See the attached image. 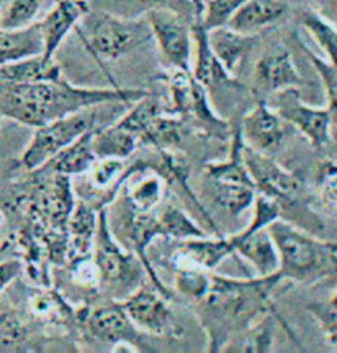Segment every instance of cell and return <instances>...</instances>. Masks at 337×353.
I'll return each instance as SVG.
<instances>
[{
	"label": "cell",
	"instance_id": "1",
	"mask_svg": "<svg viewBox=\"0 0 337 353\" xmlns=\"http://www.w3.org/2000/svg\"><path fill=\"white\" fill-rule=\"evenodd\" d=\"M142 88H83L66 81L14 83L0 79V114L30 128L104 104H131L144 96Z\"/></svg>",
	"mask_w": 337,
	"mask_h": 353
},
{
	"label": "cell",
	"instance_id": "2",
	"mask_svg": "<svg viewBox=\"0 0 337 353\" xmlns=\"http://www.w3.org/2000/svg\"><path fill=\"white\" fill-rule=\"evenodd\" d=\"M280 272L250 279L212 274V284L193 312L207 335L209 352L217 353L237 335L250 330L273 310V292L281 283Z\"/></svg>",
	"mask_w": 337,
	"mask_h": 353
},
{
	"label": "cell",
	"instance_id": "3",
	"mask_svg": "<svg viewBox=\"0 0 337 353\" xmlns=\"http://www.w3.org/2000/svg\"><path fill=\"white\" fill-rule=\"evenodd\" d=\"M280 254V276L294 284H316L337 277V245L278 218L268 226Z\"/></svg>",
	"mask_w": 337,
	"mask_h": 353
},
{
	"label": "cell",
	"instance_id": "4",
	"mask_svg": "<svg viewBox=\"0 0 337 353\" xmlns=\"http://www.w3.org/2000/svg\"><path fill=\"white\" fill-rule=\"evenodd\" d=\"M84 50L103 66L136 52L153 39L146 17H124L103 10H88L75 28Z\"/></svg>",
	"mask_w": 337,
	"mask_h": 353
},
{
	"label": "cell",
	"instance_id": "5",
	"mask_svg": "<svg viewBox=\"0 0 337 353\" xmlns=\"http://www.w3.org/2000/svg\"><path fill=\"white\" fill-rule=\"evenodd\" d=\"M93 259L99 271V289L116 301H123L136 291L142 285V276L147 274L141 259L133 251L126 250L113 234L106 210H99Z\"/></svg>",
	"mask_w": 337,
	"mask_h": 353
},
{
	"label": "cell",
	"instance_id": "6",
	"mask_svg": "<svg viewBox=\"0 0 337 353\" xmlns=\"http://www.w3.org/2000/svg\"><path fill=\"white\" fill-rule=\"evenodd\" d=\"M77 325L90 339L113 347V352H153L144 334L131 322L121 301L111 297L78 309Z\"/></svg>",
	"mask_w": 337,
	"mask_h": 353
},
{
	"label": "cell",
	"instance_id": "7",
	"mask_svg": "<svg viewBox=\"0 0 337 353\" xmlns=\"http://www.w3.org/2000/svg\"><path fill=\"white\" fill-rule=\"evenodd\" d=\"M96 128L95 108L35 128V132L20 155V165L27 172H35L46 165L66 145L84 132Z\"/></svg>",
	"mask_w": 337,
	"mask_h": 353
},
{
	"label": "cell",
	"instance_id": "8",
	"mask_svg": "<svg viewBox=\"0 0 337 353\" xmlns=\"http://www.w3.org/2000/svg\"><path fill=\"white\" fill-rule=\"evenodd\" d=\"M243 159L256 192L275 200L281 212L294 207L307 210L306 185L296 174L281 167L271 155L256 152L248 145H243Z\"/></svg>",
	"mask_w": 337,
	"mask_h": 353
},
{
	"label": "cell",
	"instance_id": "9",
	"mask_svg": "<svg viewBox=\"0 0 337 353\" xmlns=\"http://www.w3.org/2000/svg\"><path fill=\"white\" fill-rule=\"evenodd\" d=\"M144 17L168 68L192 71L193 17L171 7L153 8Z\"/></svg>",
	"mask_w": 337,
	"mask_h": 353
},
{
	"label": "cell",
	"instance_id": "10",
	"mask_svg": "<svg viewBox=\"0 0 337 353\" xmlns=\"http://www.w3.org/2000/svg\"><path fill=\"white\" fill-rule=\"evenodd\" d=\"M271 106L286 124L294 125L314 149H324L331 142L332 114L327 108L306 104L298 88H288L271 96Z\"/></svg>",
	"mask_w": 337,
	"mask_h": 353
},
{
	"label": "cell",
	"instance_id": "11",
	"mask_svg": "<svg viewBox=\"0 0 337 353\" xmlns=\"http://www.w3.org/2000/svg\"><path fill=\"white\" fill-rule=\"evenodd\" d=\"M168 297L157 289L139 285L128 297L121 301L131 322L144 335L168 337L177 334V323L168 305Z\"/></svg>",
	"mask_w": 337,
	"mask_h": 353
},
{
	"label": "cell",
	"instance_id": "12",
	"mask_svg": "<svg viewBox=\"0 0 337 353\" xmlns=\"http://www.w3.org/2000/svg\"><path fill=\"white\" fill-rule=\"evenodd\" d=\"M305 85L306 81L294 65L291 52L283 46L264 53L253 70L251 92L261 101L288 88L299 90Z\"/></svg>",
	"mask_w": 337,
	"mask_h": 353
},
{
	"label": "cell",
	"instance_id": "13",
	"mask_svg": "<svg viewBox=\"0 0 337 353\" xmlns=\"http://www.w3.org/2000/svg\"><path fill=\"white\" fill-rule=\"evenodd\" d=\"M238 125L245 145L264 155H273L280 150L288 136V128L281 116L261 99L256 101Z\"/></svg>",
	"mask_w": 337,
	"mask_h": 353
},
{
	"label": "cell",
	"instance_id": "14",
	"mask_svg": "<svg viewBox=\"0 0 337 353\" xmlns=\"http://www.w3.org/2000/svg\"><path fill=\"white\" fill-rule=\"evenodd\" d=\"M200 3L193 2V43H195V63L192 66V74L209 92L227 91V90H243L233 74L230 73L222 61L215 57L209 43V32L200 22Z\"/></svg>",
	"mask_w": 337,
	"mask_h": 353
},
{
	"label": "cell",
	"instance_id": "15",
	"mask_svg": "<svg viewBox=\"0 0 337 353\" xmlns=\"http://www.w3.org/2000/svg\"><path fill=\"white\" fill-rule=\"evenodd\" d=\"M90 10L86 0H57L50 12L39 22V28L44 40V57L55 58V53L66 40L81 19Z\"/></svg>",
	"mask_w": 337,
	"mask_h": 353
},
{
	"label": "cell",
	"instance_id": "16",
	"mask_svg": "<svg viewBox=\"0 0 337 353\" xmlns=\"http://www.w3.org/2000/svg\"><path fill=\"white\" fill-rule=\"evenodd\" d=\"M98 221L99 210L86 200H77L66 225V263L70 268L93 256Z\"/></svg>",
	"mask_w": 337,
	"mask_h": 353
},
{
	"label": "cell",
	"instance_id": "17",
	"mask_svg": "<svg viewBox=\"0 0 337 353\" xmlns=\"http://www.w3.org/2000/svg\"><path fill=\"white\" fill-rule=\"evenodd\" d=\"M235 254L243 258L255 269L256 276H273L280 271V254L268 228H261L251 233L231 234Z\"/></svg>",
	"mask_w": 337,
	"mask_h": 353
},
{
	"label": "cell",
	"instance_id": "18",
	"mask_svg": "<svg viewBox=\"0 0 337 353\" xmlns=\"http://www.w3.org/2000/svg\"><path fill=\"white\" fill-rule=\"evenodd\" d=\"M289 12L288 0H248L227 23L233 30L258 35L286 19Z\"/></svg>",
	"mask_w": 337,
	"mask_h": 353
},
{
	"label": "cell",
	"instance_id": "19",
	"mask_svg": "<svg viewBox=\"0 0 337 353\" xmlns=\"http://www.w3.org/2000/svg\"><path fill=\"white\" fill-rule=\"evenodd\" d=\"M174 254L185 259V261L195 264V266L213 272L227 258L235 254V248L230 236L209 238L207 234V236L177 241Z\"/></svg>",
	"mask_w": 337,
	"mask_h": 353
},
{
	"label": "cell",
	"instance_id": "20",
	"mask_svg": "<svg viewBox=\"0 0 337 353\" xmlns=\"http://www.w3.org/2000/svg\"><path fill=\"white\" fill-rule=\"evenodd\" d=\"M258 41L260 35L237 32L229 25L209 30L210 48L231 74L238 68L240 63L251 53V50L258 45Z\"/></svg>",
	"mask_w": 337,
	"mask_h": 353
},
{
	"label": "cell",
	"instance_id": "21",
	"mask_svg": "<svg viewBox=\"0 0 337 353\" xmlns=\"http://www.w3.org/2000/svg\"><path fill=\"white\" fill-rule=\"evenodd\" d=\"M95 129L84 132L77 141L66 145L61 152L55 155L52 161L41 167V169L46 172H53V174L66 175L70 179L75 175L88 174L93 163L98 161L95 149H93V132H95Z\"/></svg>",
	"mask_w": 337,
	"mask_h": 353
},
{
	"label": "cell",
	"instance_id": "22",
	"mask_svg": "<svg viewBox=\"0 0 337 353\" xmlns=\"http://www.w3.org/2000/svg\"><path fill=\"white\" fill-rule=\"evenodd\" d=\"M61 78V68L55 58H45L41 53L0 66V79L6 81L41 83L57 81Z\"/></svg>",
	"mask_w": 337,
	"mask_h": 353
},
{
	"label": "cell",
	"instance_id": "23",
	"mask_svg": "<svg viewBox=\"0 0 337 353\" xmlns=\"http://www.w3.org/2000/svg\"><path fill=\"white\" fill-rule=\"evenodd\" d=\"M141 147V139L121 124L113 123L93 132V149L98 159H126Z\"/></svg>",
	"mask_w": 337,
	"mask_h": 353
},
{
	"label": "cell",
	"instance_id": "24",
	"mask_svg": "<svg viewBox=\"0 0 337 353\" xmlns=\"http://www.w3.org/2000/svg\"><path fill=\"white\" fill-rule=\"evenodd\" d=\"M40 53H44V40L39 22L22 30L0 28V66Z\"/></svg>",
	"mask_w": 337,
	"mask_h": 353
},
{
	"label": "cell",
	"instance_id": "25",
	"mask_svg": "<svg viewBox=\"0 0 337 353\" xmlns=\"http://www.w3.org/2000/svg\"><path fill=\"white\" fill-rule=\"evenodd\" d=\"M172 266H174L175 294L191 302L192 305L204 299L212 284L213 272L180 259L179 256H172Z\"/></svg>",
	"mask_w": 337,
	"mask_h": 353
},
{
	"label": "cell",
	"instance_id": "26",
	"mask_svg": "<svg viewBox=\"0 0 337 353\" xmlns=\"http://www.w3.org/2000/svg\"><path fill=\"white\" fill-rule=\"evenodd\" d=\"M126 165L123 159H98L88 172L90 187L101 195L103 208L116 200V193L126 183Z\"/></svg>",
	"mask_w": 337,
	"mask_h": 353
},
{
	"label": "cell",
	"instance_id": "27",
	"mask_svg": "<svg viewBox=\"0 0 337 353\" xmlns=\"http://www.w3.org/2000/svg\"><path fill=\"white\" fill-rule=\"evenodd\" d=\"M185 134V121L172 112H162L155 116L142 134V145L153 147L155 150H172L182 144Z\"/></svg>",
	"mask_w": 337,
	"mask_h": 353
},
{
	"label": "cell",
	"instance_id": "28",
	"mask_svg": "<svg viewBox=\"0 0 337 353\" xmlns=\"http://www.w3.org/2000/svg\"><path fill=\"white\" fill-rule=\"evenodd\" d=\"M155 216H157L161 238L172 239V241H182V239L189 238L207 236V233L184 210L174 207V205H167V207L155 212Z\"/></svg>",
	"mask_w": 337,
	"mask_h": 353
},
{
	"label": "cell",
	"instance_id": "29",
	"mask_svg": "<svg viewBox=\"0 0 337 353\" xmlns=\"http://www.w3.org/2000/svg\"><path fill=\"white\" fill-rule=\"evenodd\" d=\"M299 22L306 28V32L313 37L319 48L326 54V60L332 65H337V27L331 20L319 14V12L306 8L299 15Z\"/></svg>",
	"mask_w": 337,
	"mask_h": 353
},
{
	"label": "cell",
	"instance_id": "30",
	"mask_svg": "<svg viewBox=\"0 0 337 353\" xmlns=\"http://www.w3.org/2000/svg\"><path fill=\"white\" fill-rule=\"evenodd\" d=\"M164 193H166V180L157 172L149 169V175L128 190L124 201L137 212H154L161 205Z\"/></svg>",
	"mask_w": 337,
	"mask_h": 353
},
{
	"label": "cell",
	"instance_id": "31",
	"mask_svg": "<svg viewBox=\"0 0 337 353\" xmlns=\"http://www.w3.org/2000/svg\"><path fill=\"white\" fill-rule=\"evenodd\" d=\"M28 310L40 322H65L68 319L77 322V310L66 304L60 292L52 289L33 294L28 299Z\"/></svg>",
	"mask_w": 337,
	"mask_h": 353
},
{
	"label": "cell",
	"instance_id": "32",
	"mask_svg": "<svg viewBox=\"0 0 337 353\" xmlns=\"http://www.w3.org/2000/svg\"><path fill=\"white\" fill-rule=\"evenodd\" d=\"M32 330L19 314L0 312V352H22L30 343Z\"/></svg>",
	"mask_w": 337,
	"mask_h": 353
},
{
	"label": "cell",
	"instance_id": "33",
	"mask_svg": "<svg viewBox=\"0 0 337 353\" xmlns=\"http://www.w3.org/2000/svg\"><path fill=\"white\" fill-rule=\"evenodd\" d=\"M212 188L215 201L230 215H242L253 207L258 193L255 185H212Z\"/></svg>",
	"mask_w": 337,
	"mask_h": 353
},
{
	"label": "cell",
	"instance_id": "34",
	"mask_svg": "<svg viewBox=\"0 0 337 353\" xmlns=\"http://www.w3.org/2000/svg\"><path fill=\"white\" fill-rule=\"evenodd\" d=\"M45 0H10L0 14V28L22 30L35 23Z\"/></svg>",
	"mask_w": 337,
	"mask_h": 353
},
{
	"label": "cell",
	"instance_id": "35",
	"mask_svg": "<svg viewBox=\"0 0 337 353\" xmlns=\"http://www.w3.org/2000/svg\"><path fill=\"white\" fill-rule=\"evenodd\" d=\"M248 0H205L200 3V22L205 30L225 27Z\"/></svg>",
	"mask_w": 337,
	"mask_h": 353
},
{
	"label": "cell",
	"instance_id": "36",
	"mask_svg": "<svg viewBox=\"0 0 337 353\" xmlns=\"http://www.w3.org/2000/svg\"><path fill=\"white\" fill-rule=\"evenodd\" d=\"M302 50H305L306 57L309 58L311 65L314 66L316 73H318L319 79H321L327 99L326 108L331 111L332 119H337V65H332L331 61L318 57V54H314L306 46H302Z\"/></svg>",
	"mask_w": 337,
	"mask_h": 353
},
{
	"label": "cell",
	"instance_id": "37",
	"mask_svg": "<svg viewBox=\"0 0 337 353\" xmlns=\"http://www.w3.org/2000/svg\"><path fill=\"white\" fill-rule=\"evenodd\" d=\"M316 188L322 208L337 215V162L326 161L319 167Z\"/></svg>",
	"mask_w": 337,
	"mask_h": 353
},
{
	"label": "cell",
	"instance_id": "38",
	"mask_svg": "<svg viewBox=\"0 0 337 353\" xmlns=\"http://www.w3.org/2000/svg\"><path fill=\"white\" fill-rule=\"evenodd\" d=\"M307 309L318 319L327 342L337 347V289L332 291L329 299L309 304Z\"/></svg>",
	"mask_w": 337,
	"mask_h": 353
},
{
	"label": "cell",
	"instance_id": "39",
	"mask_svg": "<svg viewBox=\"0 0 337 353\" xmlns=\"http://www.w3.org/2000/svg\"><path fill=\"white\" fill-rule=\"evenodd\" d=\"M23 264L19 259H6L0 263V292L6 291L14 281L22 274Z\"/></svg>",
	"mask_w": 337,
	"mask_h": 353
},
{
	"label": "cell",
	"instance_id": "40",
	"mask_svg": "<svg viewBox=\"0 0 337 353\" xmlns=\"http://www.w3.org/2000/svg\"><path fill=\"white\" fill-rule=\"evenodd\" d=\"M131 6H134L137 10H141L142 14L153 10V8L159 7H171L180 10V6H185V0H131ZM182 12V10H180Z\"/></svg>",
	"mask_w": 337,
	"mask_h": 353
},
{
	"label": "cell",
	"instance_id": "41",
	"mask_svg": "<svg viewBox=\"0 0 337 353\" xmlns=\"http://www.w3.org/2000/svg\"><path fill=\"white\" fill-rule=\"evenodd\" d=\"M327 3H329V8L334 12V15H337V0H327Z\"/></svg>",
	"mask_w": 337,
	"mask_h": 353
},
{
	"label": "cell",
	"instance_id": "42",
	"mask_svg": "<svg viewBox=\"0 0 337 353\" xmlns=\"http://www.w3.org/2000/svg\"><path fill=\"white\" fill-rule=\"evenodd\" d=\"M2 223H3V213L2 210H0V226H2Z\"/></svg>",
	"mask_w": 337,
	"mask_h": 353
},
{
	"label": "cell",
	"instance_id": "43",
	"mask_svg": "<svg viewBox=\"0 0 337 353\" xmlns=\"http://www.w3.org/2000/svg\"><path fill=\"white\" fill-rule=\"evenodd\" d=\"M2 8H3V0H0V14H2Z\"/></svg>",
	"mask_w": 337,
	"mask_h": 353
},
{
	"label": "cell",
	"instance_id": "44",
	"mask_svg": "<svg viewBox=\"0 0 337 353\" xmlns=\"http://www.w3.org/2000/svg\"><path fill=\"white\" fill-rule=\"evenodd\" d=\"M2 119H3V116L0 114V129H2Z\"/></svg>",
	"mask_w": 337,
	"mask_h": 353
},
{
	"label": "cell",
	"instance_id": "45",
	"mask_svg": "<svg viewBox=\"0 0 337 353\" xmlns=\"http://www.w3.org/2000/svg\"><path fill=\"white\" fill-rule=\"evenodd\" d=\"M193 2H205V0H193Z\"/></svg>",
	"mask_w": 337,
	"mask_h": 353
},
{
	"label": "cell",
	"instance_id": "46",
	"mask_svg": "<svg viewBox=\"0 0 337 353\" xmlns=\"http://www.w3.org/2000/svg\"><path fill=\"white\" fill-rule=\"evenodd\" d=\"M0 172H2V162H0Z\"/></svg>",
	"mask_w": 337,
	"mask_h": 353
}]
</instances>
